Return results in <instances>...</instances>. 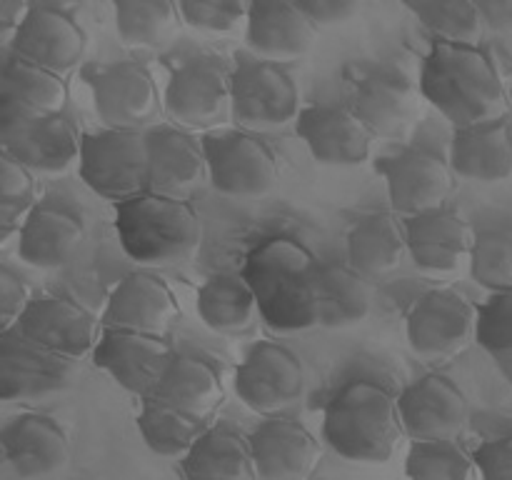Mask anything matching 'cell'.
I'll list each match as a JSON object with an SVG mask.
<instances>
[{"label":"cell","instance_id":"30bf717a","mask_svg":"<svg viewBox=\"0 0 512 480\" xmlns=\"http://www.w3.org/2000/svg\"><path fill=\"white\" fill-rule=\"evenodd\" d=\"M208 180L228 198H260L278 183L273 150L248 130H213L203 135Z\"/></svg>","mask_w":512,"mask_h":480},{"label":"cell","instance_id":"44dd1931","mask_svg":"<svg viewBox=\"0 0 512 480\" xmlns=\"http://www.w3.org/2000/svg\"><path fill=\"white\" fill-rule=\"evenodd\" d=\"M300 140L308 145L313 158L320 165L333 168H350L370 158L375 135L368 125L355 115L353 108L340 105H313L303 108L295 120Z\"/></svg>","mask_w":512,"mask_h":480},{"label":"cell","instance_id":"d6a6232c","mask_svg":"<svg viewBox=\"0 0 512 480\" xmlns=\"http://www.w3.org/2000/svg\"><path fill=\"white\" fill-rule=\"evenodd\" d=\"M200 320L215 333H245L258 320L260 308L243 273L210 275L195 298Z\"/></svg>","mask_w":512,"mask_h":480},{"label":"cell","instance_id":"277c9868","mask_svg":"<svg viewBox=\"0 0 512 480\" xmlns=\"http://www.w3.org/2000/svg\"><path fill=\"white\" fill-rule=\"evenodd\" d=\"M115 230L125 255L140 265L188 263L203 243V223L193 205L150 190L115 205Z\"/></svg>","mask_w":512,"mask_h":480},{"label":"cell","instance_id":"60d3db41","mask_svg":"<svg viewBox=\"0 0 512 480\" xmlns=\"http://www.w3.org/2000/svg\"><path fill=\"white\" fill-rule=\"evenodd\" d=\"M475 343L488 350L493 360L512 355V293H495L480 305Z\"/></svg>","mask_w":512,"mask_h":480},{"label":"cell","instance_id":"7402d4cb","mask_svg":"<svg viewBox=\"0 0 512 480\" xmlns=\"http://www.w3.org/2000/svg\"><path fill=\"white\" fill-rule=\"evenodd\" d=\"M423 100V90L405 75L383 70L360 80L350 108L375 138L403 140L420 120Z\"/></svg>","mask_w":512,"mask_h":480},{"label":"cell","instance_id":"7a4b0ae2","mask_svg":"<svg viewBox=\"0 0 512 480\" xmlns=\"http://www.w3.org/2000/svg\"><path fill=\"white\" fill-rule=\"evenodd\" d=\"M423 98L455 130L508 118L510 93L480 45L435 43L420 73Z\"/></svg>","mask_w":512,"mask_h":480},{"label":"cell","instance_id":"8992f818","mask_svg":"<svg viewBox=\"0 0 512 480\" xmlns=\"http://www.w3.org/2000/svg\"><path fill=\"white\" fill-rule=\"evenodd\" d=\"M80 178L100 198L115 205L150 190L148 135L145 130L100 128L83 133Z\"/></svg>","mask_w":512,"mask_h":480},{"label":"cell","instance_id":"f6af8a7d","mask_svg":"<svg viewBox=\"0 0 512 480\" xmlns=\"http://www.w3.org/2000/svg\"><path fill=\"white\" fill-rule=\"evenodd\" d=\"M298 5L318 28L348 23L355 13H360V3L355 0H298Z\"/></svg>","mask_w":512,"mask_h":480},{"label":"cell","instance_id":"d590c367","mask_svg":"<svg viewBox=\"0 0 512 480\" xmlns=\"http://www.w3.org/2000/svg\"><path fill=\"white\" fill-rule=\"evenodd\" d=\"M183 25L180 5L173 0H120L115 3V28L133 48H165Z\"/></svg>","mask_w":512,"mask_h":480},{"label":"cell","instance_id":"7dc6e473","mask_svg":"<svg viewBox=\"0 0 512 480\" xmlns=\"http://www.w3.org/2000/svg\"><path fill=\"white\" fill-rule=\"evenodd\" d=\"M478 5L490 33L512 35V0H480Z\"/></svg>","mask_w":512,"mask_h":480},{"label":"cell","instance_id":"6da1fadb","mask_svg":"<svg viewBox=\"0 0 512 480\" xmlns=\"http://www.w3.org/2000/svg\"><path fill=\"white\" fill-rule=\"evenodd\" d=\"M320 260L290 235H273L255 245L243 265V278L253 288L260 318L275 333H300L320 325L318 285Z\"/></svg>","mask_w":512,"mask_h":480},{"label":"cell","instance_id":"cb8c5ba5","mask_svg":"<svg viewBox=\"0 0 512 480\" xmlns=\"http://www.w3.org/2000/svg\"><path fill=\"white\" fill-rule=\"evenodd\" d=\"M148 135L150 193L183 198L188 190L208 180L203 135H195L178 125H153Z\"/></svg>","mask_w":512,"mask_h":480},{"label":"cell","instance_id":"83f0119b","mask_svg":"<svg viewBox=\"0 0 512 480\" xmlns=\"http://www.w3.org/2000/svg\"><path fill=\"white\" fill-rule=\"evenodd\" d=\"M83 238L80 215L60 205H38L18 235V255L25 265L53 270L73 258Z\"/></svg>","mask_w":512,"mask_h":480},{"label":"cell","instance_id":"bcb514c9","mask_svg":"<svg viewBox=\"0 0 512 480\" xmlns=\"http://www.w3.org/2000/svg\"><path fill=\"white\" fill-rule=\"evenodd\" d=\"M30 3L25 0H0V45L3 53H8L15 43V35L23 28L25 18H28Z\"/></svg>","mask_w":512,"mask_h":480},{"label":"cell","instance_id":"f35d334b","mask_svg":"<svg viewBox=\"0 0 512 480\" xmlns=\"http://www.w3.org/2000/svg\"><path fill=\"white\" fill-rule=\"evenodd\" d=\"M470 275L490 293H512V225L485 228L470 250Z\"/></svg>","mask_w":512,"mask_h":480},{"label":"cell","instance_id":"7c38bea8","mask_svg":"<svg viewBox=\"0 0 512 480\" xmlns=\"http://www.w3.org/2000/svg\"><path fill=\"white\" fill-rule=\"evenodd\" d=\"M478 308L453 288L420 295L408 313V343L425 360H445L463 353L475 340Z\"/></svg>","mask_w":512,"mask_h":480},{"label":"cell","instance_id":"e575fe53","mask_svg":"<svg viewBox=\"0 0 512 480\" xmlns=\"http://www.w3.org/2000/svg\"><path fill=\"white\" fill-rule=\"evenodd\" d=\"M210 420H200L195 415L183 413L160 398L140 400L138 430L143 435L145 445L155 455L165 458H185L198 443L200 435L210 428Z\"/></svg>","mask_w":512,"mask_h":480},{"label":"cell","instance_id":"4fadbf2b","mask_svg":"<svg viewBox=\"0 0 512 480\" xmlns=\"http://www.w3.org/2000/svg\"><path fill=\"white\" fill-rule=\"evenodd\" d=\"M178 355L165 335L133 333V330L103 328L93 360L120 388L143 398H153Z\"/></svg>","mask_w":512,"mask_h":480},{"label":"cell","instance_id":"681fc988","mask_svg":"<svg viewBox=\"0 0 512 480\" xmlns=\"http://www.w3.org/2000/svg\"><path fill=\"white\" fill-rule=\"evenodd\" d=\"M185 480H228V478H185Z\"/></svg>","mask_w":512,"mask_h":480},{"label":"cell","instance_id":"8fae6325","mask_svg":"<svg viewBox=\"0 0 512 480\" xmlns=\"http://www.w3.org/2000/svg\"><path fill=\"white\" fill-rule=\"evenodd\" d=\"M233 385L245 408L260 415H278L303 398V360L285 345L263 340L238 365Z\"/></svg>","mask_w":512,"mask_h":480},{"label":"cell","instance_id":"ba28073f","mask_svg":"<svg viewBox=\"0 0 512 480\" xmlns=\"http://www.w3.org/2000/svg\"><path fill=\"white\" fill-rule=\"evenodd\" d=\"M300 90L285 65L243 50L233 63V123L248 133L285 128L300 118Z\"/></svg>","mask_w":512,"mask_h":480},{"label":"cell","instance_id":"4316f807","mask_svg":"<svg viewBox=\"0 0 512 480\" xmlns=\"http://www.w3.org/2000/svg\"><path fill=\"white\" fill-rule=\"evenodd\" d=\"M450 168L473 183H500L512 175V120L460 128L450 143Z\"/></svg>","mask_w":512,"mask_h":480},{"label":"cell","instance_id":"f907efd6","mask_svg":"<svg viewBox=\"0 0 512 480\" xmlns=\"http://www.w3.org/2000/svg\"><path fill=\"white\" fill-rule=\"evenodd\" d=\"M508 93H510V110H512V85H510V90H508Z\"/></svg>","mask_w":512,"mask_h":480},{"label":"cell","instance_id":"c3c4849f","mask_svg":"<svg viewBox=\"0 0 512 480\" xmlns=\"http://www.w3.org/2000/svg\"><path fill=\"white\" fill-rule=\"evenodd\" d=\"M495 365H498L500 373L505 375V380H508L510 388H512V355H505V358H498V360H495Z\"/></svg>","mask_w":512,"mask_h":480},{"label":"cell","instance_id":"ee69618b","mask_svg":"<svg viewBox=\"0 0 512 480\" xmlns=\"http://www.w3.org/2000/svg\"><path fill=\"white\" fill-rule=\"evenodd\" d=\"M473 460L480 480H512V433L480 443Z\"/></svg>","mask_w":512,"mask_h":480},{"label":"cell","instance_id":"5bb4252c","mask_svg":"<svg viewBox=\"0 0 512 480\" xmlns=\"http://www.w3.org/2000/svg\"><path fill=\"white\" fill-rule=\"evenodd\" d=\"M78 378V360L33 343L18 330L0 333V398L35 400L68 390Z\"/></svg>","mask_w":512,"mask_h":480},{"label":"cell","instance_id":"603a6c76","mask_svg":"<svg viewBox=\"0 0 512 480\" xmlns=\"http://www.w3.org/2000/svg\"><path fill=\"white\" fill-rule=\"evenodd\" d=\"M178 315V300L168 283L150 270H135L125 275L110 293L103 328L165 335Z\"/></svg>","mask_w":512,"mask_h":480},{"label":"cell","instance_id":"ab89813d","mask_svg":"<svg viewBox=\"0 0 512 480\" xmlns=\"http://www.w3.org/2000/svg\"><path fill=\"white\" fill-rule=\"evenodd\" d=\"M38 185L35 173H30L18 160L0 153V233L3 245L10 235H20L28 215L38 208Z\"/></svg>","mask_w":512,"mask_h":480},{"label":"cell","instance_id":"7bdbcfd3","mask_svg":"<svg viewBox=\"0 0 512 480\" xmlns=\"http://www.w3.org/2000/svg\"><path fill=\"white\" fill-rule=\"evenodd\" d=\"M33 300L35 298L30 293V285L25 283L23 275H18L8 265H3L0 268V330L3 333L13 330Z\"/></svg>","mask_w":512,"mask_h":480},{"label":"cell","instance_id":"3957f363","mask_svg":"<svg viewBox=\"0 0 512 480\" xmlns=\"http://www.w3.org/2000/svg\"><path fill=\"white\" fill-rule=\"evenodd\" d=\"M398 398L373 380L343 385L323 415V440L353 463H388L403 438Z\"/></svg>","mask_w":512,"mask_h":480},{"label":"cell","instance_id":"ac0fdd59","mask_svg":"<svg viewBox=\"0 0 512 480\" xmlns=\"http://www.w3.org/2000/svg\"><path fill=\"white\" fill-rule=\"evenodd\" d=\"M100 323L103 320L68 295H40L30 303L15 330L63 358L80 360L98 345L103 333Z\"/></svg>","mask_w":512,"mask_h":480},{"label":"cell","instance_id":"484cf974","mask_svg":"<svg viewBox=\"0 0 512 480\" xmlns=\"http://www.w3.org/2000/svg\"><path fill=\"white\" fill-rule=\"evenodd\" d=\"M410 260L425 273H450L473 250L475 235L455 210L440 208L405 218Z\"/></svg>","mask_w":512,"mask_h":480},{"label":"cell","instance_id":"836d02e7","mask_svg":"<svg viewBox=\"0 0 512 480\" xmlns=\"http://www.w3.org/2000/svg\"><path fill=\"white\" fill-rule=\"evenodd\" d=\"M373 308L370 280L353 265L325 263L320 268L318 318L323 328H350L368 318Z\"/></svg>","mask_w":512,"mask_h":480},{"label":"cell","instance_id":"52a82bcc","mask_svg":"<svg viewBox=\"0 0 512 480\" xmlns=\"http://www.w3.org/2000/svg\"><path fill=\"white\" fill-rule=\"evenodd\" d=\"M163 108L178 128L210 130L233 120V63L223 55H193L173 70Z\"/></svg>","mask_w":512,"mask_h":480},{"label":"cell","instance_id":"b9f144b4","mask_svg":"<svg viewBox=\"0 0 512 480\" xmlns=\"http://www.w3.org/2000/svg\"><path fill=\"white\" fill-rule=\"evenodd\" d=\"M183 23L203 33H233L248 23L250 3L238 0H180Z\"/></svg>","mask_w":512,"mask_h":480},{"label":"cell","instance_id":"f1b7e54d","mask_svg":"<svg viewBox=\"0 0 512 480\" xmlns=\"http://www.w3.org/2000/svg\"><path fill=\"white\" fill-rule=\"evenodd\" d=\"M410 255L405 220L398 213H368L348 233V263L365 278L400 268Z\"/></svg>","mask_w":512,"mask_h":480},{"label":"cell","instance_id":"ffe728a7","mask_svg":"<svg viewBox=\"0 0 512 480\" xmlns=\"http://www.w3.org/2000/svg\"><path fill=\"white\" fill-rule=\"evenodd\" d=\"M3 458L20 480H38L58 473L70 458V443L63 425L45 413H18L0 433Z\"/></svg>","mask_w":512,"mask_h":480},{"label":"cell","instance_id":"d6986e66","mask_svg":"<svg viewBox=\"0 0 512 480\" xmlns=\"http://www.w3.org/2000/svg\"><path fill=\"white\" fill-rule=\"evenodd\" d=\"M318 38V25L303 13V8L288 0H258L250 3L245 23L248 53L265 63L288 65L305 58Z\"/></svg>","mask_w":512,"mask_h":480},{"label":"cell","instance_id":"4dcf8cb0","mask_svg":"<svg viewBox=\"0 0 512 480\" xmlns=\"http://www.w3.org/2000/svg\"><path fill=\"white\" fill-rule=\"evenodd\" d=\"M185 478L258 480L250 450V435L230 425H210L183 458Z\"/></svg>","mask_w":512,"mask_h":480},{"label":"cell","instance_id":"2e32d148","mask_svg":"<svg viewBox=\"0 0 512 480\" xmlns=\"http://www.w3.org/2000/svg\"><path fill=\"white\" fill-rule=\"evenodd\" d=\"M8 53L65 75L78 68L88 53V33L65 5L30 3L28 18Z\"/></svg>","mask_w":512,"mask_h":480},{"label":"cell","instance_id":"1f68e13d","mask_svg":"<svg viewBox=\"0 0 512 480\" xmlns=\"http://www.w3.org/2000/svg\"><path fill=\"white\" fill-rule=\"evenodd\" d=\"M0 100L33 113H65L70 88L65 75L28 63L13 53H3L0 65Z\"/></svg>","mask_w":512,"mask_h":480},{"label":"cell","instance_id":"9a60e30c","mask_svg":"<svg viewBox=\"0 0 512 480\" xmlns=\"http://www.w3.org/2000/svg\"><path fill=\"white\" fill-rule=\"evenodd\" d=\"M378 173L388 183L393 213L415 218L445 208L455 188V173L445 158L428 148H405L378 160Z\"/></svg>","mask_w":512,"mask_h":480},{"label":"cell","instance_id":"e0dca14e","mask_svg":"<svg viewBox=\"0 0 512 480\" xmlns=\"http://www.w3.org/2000/svg\"><path fill=\"white\" fill-rule=\"evenodd\" d=\"M400 420L410 440H458L470 418L468 395L443 373H428L400 393Z\"/></svg>","mask_w":512,"mask_h":480},{"label":"cell","instance_id":"9c48e42d","mask_svg":"<svg viewBox=\"0 0 512 480\" xmlns=\"http://www.w3.org/2000/svg\"><path fill=\"white\" fill-rule=\"evenodd\" d=\"M85 83L90 85L95 113L103 128L148 130V125L153 128L160 110H165L153 73L138 60L88 68Z\"/></svg>","mask_w":512,"mask_h":480},{"label":"cell","instance_id":"d4e9b609","mask_svg":"<svg viewBox=\"0 0 512 480\" xmlns=\"http://www.w3.org/2000/svg\"><path fill=\"white\" fill-rule=\"evenodd\" d=\"M258 480H305L315 465L318 440L293 418H270L250 433Z\"/></svg>","mask_w":512,"mask_h":480},{"label":"cell","instance_id":"f546056e","mask_svg":"<svg viewBox=\"0 0 512 480\" xmlns=\"http://www.w3.org/2000/svg\"><path fill=\"white\" fill-rule=\"evenodd\" d=\"M155 398L195 418L210 420L223 403V378L220 370L203 355L178 353Z\"/></svg>","mask_w":512,"mask_h":480},{"label":"cell","instance_id":"5b68a950","mask_svg":"<svg viewBox=\"0 0 512 480\" xmlns=\"http://www.w3.org/2000/svg\"><path fill=\"white\" fill-rule=\"evenodd\" d=\"M83 135L65 113H33L0 100V148L30 173L63 175L80 163Z\"/></svg>","mask_w":512,"mask_h":480},{"label":"cell","instance_id":"74e56055","mask_svg":"<svg viewBox=\"0 0 512 480\" xmlns=\"http://www.w3.org/2000/svg\"><path fill=\"white\" fill-rule=\"evenodd\" d=\"M408 480H478L473 455L458 440H413L405 458Z\"/></svg>","mask_w":512,"mask_h":480},{"label":"cell","instance_id":"8d00e7d4","mask_svg":"<svg viewBox=\"0 0 512 480\" xmlns=\"http://www.w3.org/2000/svg\"><path fill=\"white\" fill-rule=\"evenodd\" d=\"M405 8L438 38V43L480 45L488 33L480 5L473 0H405Z\"/></svg>","mask_w":512,"mask_h":480}]
</instances>
